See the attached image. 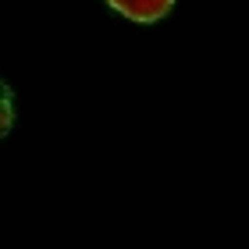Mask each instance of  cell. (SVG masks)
I'll return each instance as SVG.
<instances>
[{
    "label": "cell",
    "instance_id": "6da1fadb",
    "mask_svg": "<svg viewBox=\"0 0 249 249\" xmlns=\"http://www.w3.org/2000/svg\"><path fill=\"white\" fill-rule=\"evenodd\" d=\"M110 11H118L121 18L135 21V25H153V21H160L171 15L175 0H104Z\"/></svg>",
    "mask_w": 249,
    "mask_h": 249
},
{
    "label": "cell",
    "instance_id": "7a4b0ae2",
    "mask_svg": "<svg viewBox=\"0 0 249 249\" xmlns=\"http://www.w3.org/2000/svg\"><path fill=\"white\" fill-rule=\"evenodd\" d=\"M15 128V96H11L7 82L0 78V139Z\"/></svg>",
    "mask_w": 249,
    "mask_h": 249
}]
</instances>
